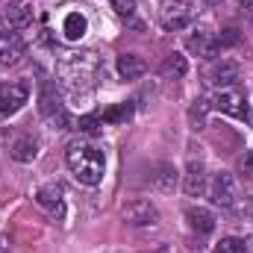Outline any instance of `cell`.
Segmentation results:
<instances>
[{"label": "cell", "mask_w": 253, "mask_h": 253, "mask_svg": "<svg viewBox=\"0 0 253 253\" xmlns=\"http://www.w3.org/2000/svg\"><path fill=\"white\" fill-rule=\"evenodd\" d=\"M27 85L21 83H6L0 85V115H15L24 103H27Z\"/></svg>", "instance_id": "cell-7"}, {"label": "cell", "mask_w": 253, "mask_h": 253, "mask_svg": "<svg viewBox=\"0 0 253 253\" xmlns=\"http://www.w3.org/2000/svg\"><path fill=\"white\" fill-rule=\"evenodd\" d=\"M24 56V42L18 33H0V65H18Z\"/></svg>", "instance_id": "cell-9"}, {"label": "cell", "mask_w": 253, "mask_h": 253, "mask_svg": "<svg viewBox=\"0 0 253 253\" xmlns=\"http://www.w3.org/2000/svg\"><path fill=\"white\" fill-rule=\"evenodd\" d=\"M147 71V62L138 56V53H121L118 56V74L124 77V80H135V77H141Z\"/></svg>", "instance_id": "cell-15"}, {"label": "cell", "mask_w": 253, "mask_h": 253, "mask_svg": "<svg viewBox=\"0 0 253 253\" xmlns=\"http://www.w3.org/2000/svg\"><path fill=\"white\" fill-rule=\"evenodd\" d=\"M189 50L191 53H197L200 59H215L218 50H221V44H218L215 36H209V33H197V36H191L189 39Z\"/></svg>", "instance_id": "cell-11"}, {"label": "cell", "mask_w": 253, "mask_h": 253, "mask_svg": "<svg viewBox=\"0 0 253 253\" xmlns=\"http://www.w3.org/2000/svg\"><path fill=\"white\" fill-rule=\"evenodd\" d=\"M85 30H88V21L80 15V12H68L62 21V33L68 42H77V39H83L85 36Z\"/></svg>", "instance_id": "cell-18"}, {"label": "cell", "mask_w": 253, "mask_h": 253, "mask_svg": "<svg viewBox=\"0 0 253 253\" xmlns=\"http://www.w3.org/2000/svg\"><path fill=\"white\" fill-rule=\"evenodd\" d=\"M239 65L230 62V59H224V62H218L212 68V74H209V80L215 83V85H221V88H230L233 83H239Z\"/></svg>", "instance_id": "cell-14"}, {"label": "cell", "mask_w": 253, "mask_h": 253, "mask_svg": "<svg viewBox=\"0 0 253 253\" xmlns=\"http://www.w3.org/2000/svg\"><path fill=\"white\" fill-rule=\"evenodd\" d=\"M236 3H239V6H251L253 0H236Z\"/></svg>", "instance_id": "cell-28"}, {"label": "cell", "mask_w": 253, "mask_h": 253, "mask_svg": "<svg viewBox=\"0 0 253 253\" xmlns=\"http://www.w3.org/2000/svg\"><path fill=\"white\" fill-rule=\"evenodd\" d=\"M186 218H189V227H191V230H197V233H203V236L215 230V218H212V212H209V209L191 206V209H186Z\"/></svg>", "instance_id": "cell-17"}, {"label": "cell", "mask_w": 253, "mask_h": 253, "mask_svg": "<svg viewBox=\"0 0 253 253\" xmlns=\"http://www.w3.org/2000/svg\"><path fill=\"white\" fill-rule=\"evenodd\" d=\"M218 253H248V245H245L242 239L230 236V239H221V245H218Z\"/></svg>", "instance_id": "cell-23"}, {"label": "cell", "mask_w": 253, "mask_h": 253, "mask_svg": "<svg viewBox=\"0 0 253 253\" xmlns=\"http://www.w3.org/2000/svg\"><path fill=\"white\" fill-rule=\"evenodd\" d=\"M100 126H103V115H100V112H88V115H83V118L77 121V129H83V132H88V135H97Z\"/></svg>", "instance_id": "cell-21"}, {"label": "cell", "mask_w": 253, "mask_h": 253, "mask_svg": "<svg viewBox=\"0 0 253 253\" xmlns=\"http://www.w3.org/2000/svg\"><path fill=\"white\" fill-rule=\"evenodd\" d=\"M150 183L159 191L171 194V191L177 189V168H174L171 162H159V165L153 168V174H150Z\"/></svg>", "instance_id": "cell-12"}, {"label": "cell", "mask_w": 253, "mask_h": 253, "mask_svg": "<svg viewBox=\"0 0 253 253\" xmlns=\"http://www.w3.org/2000/svg\"><path fill=\"white\" fill-rule=\"evenodd\" d=\"M209 106L218 109V112H224V115H233V118H239V121H248V118H251L248 100H245L239 91H233V88H221V91L209 100Z\"/></svg>", "instance_id": "cell-4"}, {"label": "cell", "mask_w": 253, "mask_h": 253, "mask_svg": "<svg viewBox=\"0 0 253 253\" xmlns=\"http://www.w3.org/2000/svg\"><path fill=\"white\" fill-rule=\"evenodd\" d=\"M65 162L71 168V174L77 177V183L83 186H97L103 180V171H106V159L97 147L91 144H83V141H74L65 153Z\"/></svg>", "instance_id": "cell-1"}, {"label": "cell", "mask_w": 253, "mask_h": 253, "mask_svg": "<svg viewBox=\"0 0 253 253\" xmlns=\"http://www.w3.org/2000/svg\"><path fill=\"white\" fill-rule=\"evenodd\" d=\"M9 21H12V27H30L33 24V9L30 6H15Z\"/></svg>", "instance_id": "cell-22"}, {"label": "cell", "mask_w": 253, "mask_h": 253, "mask_svg": "<svg viewBox=\"0 0 253 253\" xmlns=\"http://www.w3.org/2000/svg\"><path fill=\"white\" fill-rule=\"evenodd\" d=\"M206 109H209V100H194V106H191V121H194V118L200 121V118L206 115Z\"/></svg>", "instance_id": "cell-26"}, {"label": "cell", "mask_w": 253, "mask_h": 253, "mask_svg": "<svg viewBox=\"0 0 253 253\" xmlns=\"http://www.w3.org/2000/svg\"><path fill=\"white\" fill-rule=\"evenodd\" d=\"M121 215H124V221L129 227H153L159 221V212H156V206L150 200H132V203H126L124 209H121Z\"/></svg>", "instance_id": "cell-5"}, {"label": "cell", "mask_w": 253, "mask_h": 253, "mask_svg": "<svg viewBox=\"0 0 253 253\" xmlns=\"http://www.w3.org/2000/svg\"><path fill=\"white\" fill-rule=\"evenodd\" d=\"M215 39H218V44H221V47H233V44H239V39H242V36H239V30H236V27H227V30H221V36H215Z\"/></svg>", "instance_id": "cell-24"}, {"label": "cell", "mask_w": 253, "mask_h": 253, "mask_svg": "<svg viewBox=\"0 0 253 253\" xmlns=\"http://www.w3.org/2000/svg\"><path fill=\"white\" fill-rule=\"evenodd\" d=\"M36 156H39V144L33 138H18L12 144V159L15 162H33Z\"/></svg>", "instance_id": "cell-19"}, {"label": "cell", "mask_w": 253, "mask_h": 253, "mask_svg": "<svg viewBox=\"0 0 253 253\" xmlns=\"http://www.w3.org/2000/svg\"><path fill=\"white\" fill-rule=\"evenodd\" d=\"M251 212H253V209H251Z\"/></svg>", "instance_id": "cell-30"}, {"label": "cell", "mask_w": 253, "mask_h": 253, "mask_svg": "<svg viewBox=\"0 0 253 253\" xmlns=\"http://www.w3.org/2000/svg\"><path fill=\"white\" fill-rule=\"evenodd\" d=\"M186 71H189V59L183 53H168L165 62L159 65V74L165 80H180V77H186Z\"/></svg>", "instance_id": "cell-16"}, {"label": "cell", "mask_w": 253, "mask_h": 253, "mask_svg": "<svg viewBox=\"0 0 253 253\" xmlns=\"http://www.w3.org/2000/svg\"><path fill=\"white\" fill-rule=\"evenodd\" d=\"M36 203L42 209H47L53 218H62L65 215V189L59 183H50V186H42L36 191Z\"/></svg>", "instance_id": "cell-6"}, {"label": "cell", "mask_w": 253, "mask_h": 253, "mask_svg": "<svg viewBox=\"0 0 253 253\" xmlns=\"http://www.w3.org/2000/svg\"><path fill=\"white\" fill-rule=\"evenodd\" d=\"M65 106L59 103V94H56V85L53 83H44L42 85V94H39V112L50 121L53 115H59Z\"/></svg>", "instance_id": "cell-13"}, {"label": "cell", "mask_w": 253, "mask_h": 253, "mask_svg": "<svg viewBox=\"0 0 253 253\" xmlns=\"http://www.w3.org/2000/svg\"><path fill=\"white\" fill-rule=\"evenodd\" d=\"M109 3L121 18H132V12H135V0H109Z\"/></svg>", "instance_id": "cell-25"}, {"label": "cell", "mask_w": 253, "mask_h": 253, "mask_svg": "<svg viewBox=\"0 0 253 253\" xmlns=\"http://www.w3.org/2000/svg\"><path fill=\"white\" fill-rule=\"evenodd\" d=\"M242 174H245L248 180H253V150L245 156V162H242Z\"/></svg>", "instance_id": "cell-27"}, {"label": "cell", "mask_w": 253, "mask_h": 253, "mask_svg": "<svg viewBox=\"0 0 253 253\" xmlns=\"http://www.w3.org/2000/svg\"><path fill=\"white\" fill-rule=\"evenodd\" d=\"M194 15H197V3L194 0H165L159 6V24L168 33L186 30L191 21H194Z\"/></svg>", "instance_id": "cell-3"}, {"label": "cell", "mask_w": 253, "mask_h": 253, "mask_svg": "<svg viewBox=\"0 0 253 253\" xmlns=\"http://www.w3.org/2000/svg\"><path fill=\"white\" fill-rule=\"evenodd\" d=\"M209 197H212L218 206H233V200H236V180H233L227 171L215 174V180H212V186H209Z\"/></svg>", "instance_id": "cell-8"}, {"label": "cell", "mask_w": 253, "mask_h": 253, "mask_svg": "<svg viewBox=\"0 0 253 253\" xmlns=\"http://www.w3.org/2000/svg\"><path fill=\"white\" fill-rule=\"evenodd\" d=\"M183 189L189 197H200L203 191H206V168L200 165V162H191L189 168H186V174H183Z\"/></svg>", "instance_id": "cell-10"}, {"label": "cell", "mask_w": 253, "mask_h": 253, "mask_svg": "<svg viewBox=\"0 0 253 253\" xmlns=\"http://www.w3.org/2000/svg\"><path fill=\"white\" fill-rule=\"evenodd\" d=\"M159 253H171V251H168V248H162V251H159Z\"/></svg>", "instance_id": "cell-29"}, {"label": "cell", "mask_w": 253, "mask_h": 253, "mask_svg": "<svg viewBox=\"0 0 253 253\" xmlns=\"http://www.w3.org/2000/svg\"><path fill=\"white\" fill-rule=\"evenodd\" d=\"M100 115H103V124H121L132 115V103H118V106H112V109H106Z\"/></svg>", "instance_id": "cell-20"}, {"label": "cell", "mask_w": 253, "mask_h": 253, "mask_svg": "<svg viewBox=\"0 0 253 253\" xmlns=\"http://www.w3.org/2000/svg\"><path fill=\"white\" fill-rule=\"evenodd\" d=\"M97 71H100V59H97L94 50H88V53H71L68 59L59 62V77H62L74 91L83 83H91L97 77Z\"/></svg>", "instance_id": "cell-2"}]
</instances>
